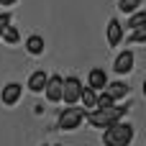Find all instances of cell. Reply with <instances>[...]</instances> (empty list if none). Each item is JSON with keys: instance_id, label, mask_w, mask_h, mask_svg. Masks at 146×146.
I'll return each instance as SVG.
<instances>
[{"instance_id": "2e32d148", "label": "cell", "mask_w": 146, "mask_h": 146, "mask_svg": "<svg viewBox=\"0 0 146 146\" xmlns=\"http://www.w3.org/2000/svg\"><path fill=\"white\" fill-rule=\"evenodd\" d=\"M0 38H3V41H5V44H15V41H18V31H15V28H13V26H10V23H8V26H5V31H3V36H0Z\"/></svg>"}, {"instance_id": "3957f363", "label": "cell", "mask_w": 146, "mask_h": 146, "mask_svg": "<svg viewBox=\"0 0 146 146\" xmlns=\"http://www.w3.org/2000/svg\"><path fill=\"white\" fill-rule=\"evenodd\" d=\"M82 121H85V110L69 105V108H64V110L59 113V123H56V126H59L62 131H74Z\"/></svg>"}, {"instance_id": "6da1fadb", "label": "cell", "mask_w": 146, "mask_h": 146, "mask_svg": "<svg viewBox=\"0 0 146 146\" xmlns=\"http://www.w3.org/2000/svg\"><path fill=\"white\" fill-rule=\"evenodd\" d=\"M128 113V108H121V105H108V108H92V110H87V123L92 126V128H105V126H110V123H115V121H123V115Z\"/></svg>"}, {"instance_id": "5b68a950", "label": "cell", "mask_w": 146, "mask_h": 146, "mask_svg": "<svg viewBox=\"0 0 146 146\" xmlns=\"http://www.w3.org/2000/svg\"><path fill=\"white\" fill-rule=\"evenodd\" d=\"M62 80H64V77H59V74L46 77L44 92H46V100H49V103H62Z\"/></svg>"}, {"instance_id": "9a60e30c", "label": "cell", "mask_w": 146, "mask_h": 146, "mask_svg": "<svg viewBox=\"0 0 146 146\" xmlns=\"http://www.w3.org/2000/svg\"><path fill=\"white\" fill-rule=\"evenodd\" d=\"M141 5H144V0H118V10H123V13H133Z\"/></svg>"}, {"instance_id": "ffe728a7", "label": "cell", "mask_w": 146, "mask_h": 146, "mask_svg": "<svg viewBox=\"0 0 146 146\" xmlns=\"http://www.w3.org/2000/svg\"><path fill=\"white\" fill-rule=\"evenodd\" d=\"M18 0H0V5H15Z\"/></svg>"}, {"instance_id": "7c38bea8", "label": "cell", "mask_w": 146, "mask_h": 146, "mask_svg": "<svg viewBox=\"0 0 146 146\" xmlns=\"http://www.w3.org/2000/svg\"><path fill=\"white\" fill-rule=\"evenodd\" d=\"M26 51L33 54V56L44 54V38H41V36H28V38H26Z\"/></svg>"}, {"instance_id": "9c48e42d", "label": "cell", "mask_w": 146, "mask_h": 146, "mask_svg": "<svg viewBox=\"0 0 146 146\" xmlns=\"http://www.w3.org/2000/svg\"><path fill=\"white\" fill-rule=\"evenodd\" d=\"M123 41V26L115 21V18H110L108 21V44L110 46H118Z\"/></svg>"}, {"instance_id": "30bf717a", "label": "cell", "mask_w": 146, "mask_h": 146, "mask_svg": "<svg viewBox=\"0 0 146 146\" xmlns=\"http://www.w3.org/2000/svg\"><path fill=\"white\" fill-rule=\"evenodd\" d=\"M46 77H49V74H46L44 69H36V72H33V74L28 77V90H31V92H44Z\"/></svg>"}, {"instance_id": "ba28073f", "label": "cell", "mask_w": 146, "mask_h": 146, "mask_svg": "<svg viewBox=\"0 0 146 146\" xmlns=\"http://www.w3.org/2000/svg\"><path fill=\"white\" fill-rule=\"evenodd\" d=\"M133 62H136V56H133V51H123V54H118V59H115V72L118 74H128L131 69H133Z\"/></svg>"}, {"instance_id": "4fadbf2b", "label": "cell", "mask_w": 146, "mask_h": 146, "mask_svg": "<svg viewBox=\"0 0 146 146\" xmlns=\"http://www.w3.org/2000/svg\"><path fill=\"white\" fill-rule=\"evenodd\" d=\"M95 98H98V90H92V87H82L80 90V100H82L85 110H92L95 108Z\"/></svg>"}, {"instance_id": "e0dca14e", "label": "cell", "mask_w": 146, "mask_h": 146, "mask_svg": "<svg viewBox=\"0 0 146 146\" xmlns=\"http://www.w3.org/2000/svg\"><path fill=\"white\" fill-rule=\"evenodd\" d=\"M144 41H146V26L133 28V36L128 38V44H144Z\"/></svg>"}, {"instance_id": "52a82bcc", "label": "cell", "mask_w": 146, "mask_h": 146, "mask_svg": "<svg viewBox=\"0 0 146 146\" xmlns=\"http://www.w3.org/2000/svg\"><path fill=\"white\" fill-rule=\"evenodd\" d=\"M105 85H108V74H105V69L92 67L90 74H87V87H92V90H103Z\"/></svg>"}, {"instance_id": "5bb4252c", "label": "cell", "mask_w": 146, "mask_h": 146, "mask_svg": "<svg viewBox=\"0 0 146 146\" xmlns=\"http://www.w3.org/2000/svg\"><path fill=\"white\" fill-rule=\"evenodd\" d=\"M139 26H146V13L141 10V8H139V10H133V15H131V21H128V26H126V28H131V31H133V28H139Z\"/></svg>"}, {"instance_id": "8fae6325", "label": "cell", "mask_w": 146, "mask_h": 146, "mask_svg": "<svg viewBox=\"0 0 146 146\" xmlns=\"http://www.w3.org/2000/svg\"><path fill=\"white\" fill-rule=\"evenodd\" d=\"M113 100H121V98H126L128 95V87H126V82H108L105 87H103Z\"/></svg>"}, {"instance_id": "277c9868", "label": "cell", "mask_w": 146, "mask_h": 146, "mask_svg": "<svg viewBox=\"0 0 146 146\" xmlns=\"http://www.w3.org/2000/svg\"><path fill=\"white\" fill-rule=\"evenodd\" d=\"M80 90H82V82H80L77 77L62 80V100H64L67 105H74V103L80 100Z\"/></svg>"}, {"instance_id": "ac0fdd59", "label": "cell", "mask_w": 146, "mask_h": 146, "mask_svg": "<svg viewBox=\"0 0 146 146\" xmlns=\"http://www.w3.org/2000/svg\"><path fill=\"white\" fill-rule=\"evenodd\" d=\"M113 103H115V100H113V98H110L105 90H103V92L95 98V108H108V105H113Z\"/></svg>"}, {"instance_id": "d6986e66", "label": "cell", "mask_w": 146, "mask_h": 146, "mask_svg": "<svg viewBox=\"0 0 146 146\" xmlns=\"http://www.w3.org/2000/svg\"><path fill=\"white\" fill-rule=\"evenodd\" d=\"M8 23H10V15H8V13H0V36H3V31H5Z\"/></svg>"}, {"instance_id": "8992f818", "label": "cell", "mask_w": 146, "mask_h": 146, "mask_svg": "<svg viewBox=\"0 0 146 146\" xmlns=\"http://www.w3.org/2000/svg\"><path fill=\"white\" fill-rule=\"evenodd\" d=\"M21 95H23V87H21L18 82H8V85L3 87V95H0V98H3L5 105H15V103L21 100Z\"/></svg>"}, {"instance_id": "7a4b0ae2", "label": "cell", "mask_w": 146, "mask_h": 146, "mask_svg": "<svg viewBox=\"0 0 146 146\" xmlns=\"http://www.w3.org/2000/svg\"><path fill=\"white\" fill-rule=\"evenodd\" d=\"M131 141H133V126L131 123L115 121V123L105 126V133H103V144L105 146H128Z\"/></svg>"}]
</instances>
